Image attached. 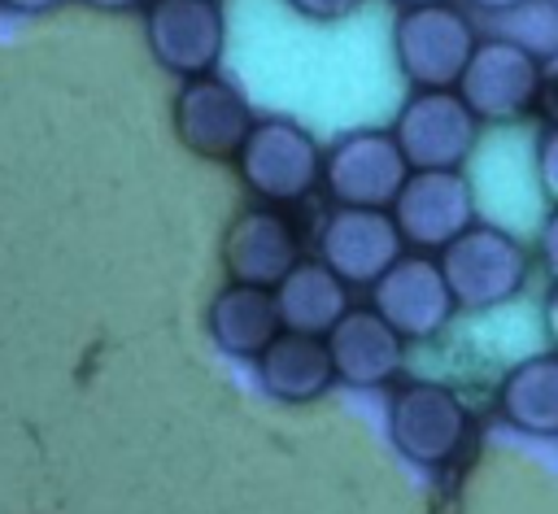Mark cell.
<instances>
[{
  "mask_svg": "<svg viewBox=\"0 0 558 514\" xmlns=\"http://www.w3.org/2000/svg\"><path fill=\"white\" fill-rule=\"evenodd\" d=\"M257 383L266 396L288 401V405H305L318 401L331 383V353H327V335H301V331H279L257 357Z\"/></svg>",
  "mask_w": 558,
  "mask_h": 514,
  "instance_id": "cell-15",
  "label": "cell"
},
{
  "mask_svg": "<svg viewBox=\"0 0 558 514\" xmlns=\"http://www.w3.org/2000/svg\"><path fill=\"white\" fill-rule=\"evenodd\" d=\"M545 331H549V340H554V348H558V287H554L549 301H545Z\"/></svg>",
  "mask_w": 558,
  "mask_h": 514,
  "instance_id": "cell-24",
  "label": "cell"
},
{
  "mask_svg": "<svg viewBox=\"0 0 558 514\" xmlns=\"http://www.w3.org/2000/svg\"><path fill=\"white\" fill-rule=\"evenodd\" d=\"M296 261H301V231L279 205H248L227 222L222 266L231 283L275 292Z\"/></svg>",
  "mask_w": 558,
  "mask_h": 514,
  "instance_id": "cell-13",
  "label": "cell"
},
{
  "mask_svg": "<svg viewBox=\"0 0 558 514\" xmlns=\"http://www.w3.org/2000/svg\"><path fill=\"white\" fill-rule=\"evenodd\" d=\"M301 17H310V22H340V17H349L353 9H362V0H288Z\"/></svg>",
  "mask_w": 558,
  "mask_h": 514,
  "instance_id": "cell-21",
  "label": "cell"
},
{
  "mask_svg": "<svg viewBox=\"0 0 558 514\" xmlns=\"http://www.w3.org/2000/svg\"><path fill=\"white\" fill-rule=\"evenodd\" d=\"M327 353L336 379H344L349 388H384L401 375L405 340L375 309H349L327 331Z\"/></svg>",
  "mask_w": 558,
  "mask_h": 514,
  "instance_id": "cell-14",
  "label": "cell"
},
{
  "mask_svg": "<svg viewBox=\"0 0 558 514\" xmlns=\"http://www.w3.org/2000/svg\"><path fill=\"white\" fill-rule=\"evenodd\" d=\"M410 179L392 131H353L323 157V187L336 205L388 209Z\"/></svg>",
  "mask_w": 558,
  "mask_h": 514,
  "instance_id": "cell-10",
  "label": "cell"
},
{
  "mask_svg": "<svg viewBox=\"0 0 558 514\" xmlns=\"http://www.w3.org/2000/svg\"><path fill=\"white\" fill-rule=\"evenodd\" d=\"M401 340H432L453 318V292L440 274V261L427 253H401L379 279H375V305H371Z\"/></svg>",
  "mask_w": 558,
  "mask_h": 514,
  "instance_id": "cell-11",
  "label": "cell"
},
{
  "mask_svg": "<svg viewBox=\"0 0 558 514\" xmlns=\"http://www.w3.org/2000/svg\"><path fill=\"white\" fill-rule=\"evenodd\" d=\"M436 261L458 309L506 305L527 283V253L501 227H466L453 244L440 248Z\"/></svg>",
  "mask_w": 558,
  "mask_h": 514,
  "instance_id": "cell-3",
  "label": "cell"
},
{
  "mask_svg": "<svg viewBox=\"0 0 558 514\" xmlns=\"http://www.w3.org/2000/svg\"><path fill=\"white\" fill-rule=\"evenodd\" d=\"M549 4H558V0H549Z\"/></svg>",
  "mask_w": 558,
  "mask_h": 514,
  "instance_id": "cell-28",
  "label": "cell"
},
{
  "mask_svg": "<svg viewBox=\"0 0 558 514\" xmlns=\"http://www.w3.org/2000/svg\"><path fill=\"white\" fill-rule=\"evenodd\" d=\"M541 261H545V270L558 279V209L541 222Z\"/></svg>",
  "mask_w": 558,
  "mask_h": 514,
  "instance_id": "cell-22",
  "label": "cell"
},
{
  "mask_svg": "<svg viewBox=\"0 0 558 514\" xmlns=\"http://www.w3.org/2000/svg\"><path fill=\"white\" fill-rule=\"evenodd\" d=\"M501 418L532 436H558V353L519 362L497 392Z\"/></svg>",
  "mask_w": 558,
  "mask_h": 514,
  "instance_id": "cell-18",
  "label": "cell"
},
{
  "mask_svg": "<svg viewBox=\"0 0 558 514\" xmlns=\"http://www.w3.org/2000/svg\"><path fill=\"white\" fill-rule=\"evenodd\" d=\"M83 4L105 9V13H122V9H135V4H144V0H83Z\"/></svg>",
  "mask_w": 558,
  "mask_h": 514,
  "instance_id": "cell-25",
  "label": "cell"
},
{
  "mask_svg": "<svg viewBox=\"0 0 558 514\" xmlns=\"http://www.w3.org/2000/svg\"><path fill=\"white\" fill-rule=\"evenodd\" d=\"M388 213L405 244L440 253L466 227H475V192L462 170H410Z\"/></svg>",
  "mask_w": 558,
  "mask_h": 514,
  "instance_id": "cell-7",
  "label": "cell"
},
{
  "mask_svg": "<svg viewBox=\"0 0 558 514\" xmlns=\"http://www.w3.org/2000/svg\"><path fill=\"white\" fill-rule=\"evenodd\" d=\"M13 13H48V9H57L61 0H4Z\"/></svg>",
  "mask_w": 558,
  "mask_h": 514,
  "instance_id": "cell-23",
  "label": "cell"
},
{
  "mask_svg": "<svg viewBox=\"0 0 558 514\" xmlns=\"http://www.w3.org/2000/svg\"><path fill=\"white\" fill-rule=\"evenodd\" d=\"M392 444L418 466H445L466 444V405L436 379H410L388 401Z\"/></svg>",
  "mask_w": 558,
  "mask_h": 514,
  "instance_id": "cell-5",
  "label": "cell"
},
{
  "mask_svg": "<svg viewBox=\"0 0 558 514\" xmlns=\"http://www.w3.org/2000/svg\"><path fill=\"white\" fill-rule=\"evenodd\" d=\"M392 139L410 170H462L475 152L480 122L458 91H414L397 113Z\"/></svg>",
  "mask_w": 558,
  "mask_h": 514,
  "instance_id": "cell-6",
  "label": "cell"
},
{
  "mask_svg": "<svg viewBox=\"0 0 558 514\" xmlns=\"http://www.w3.org/2000/svg\"><path fill=\"white\" fill-rule=\"evenodd\" d=\"M279 331H283V322H279V305H275L270 287L227 283L209 301V335L231 357H257Z\"/></svg>",
  "mask_w": 558,
  "mask_h": 514,
  "instance_id": "cell-16",
  "label": "cell"
},
{
  "mask_svg": "<svg viewBox=\"0 0 558 514\" xmlns=\"http://www.w3.org/2000/svg\"><path fill=\"white\" fill-rule=\"evenodd\" d=\"M532 166H536V183H541V192L554 200V209H558V126H549L541 139H536V157H532Z\"/></svg>",
  "mask_w": 558,
  "mask_h": 514,
  "instance_id": "cell-19",
  "label": "cell"
},
{
  "mask_svg": "<svg viewBox=\"0 0 558 514\" xmlns=\"http://www.w3.org/2000/svg\"><path fill=\"white\" fill-rule=\"evenodd\" d=\"M536 74L541 61L532 48L514 39H484L475 44L453 91L475 113V122H514L536 105Z\"/></svg>",
  "mask_w": 558,
  "mask_h": 514,
  "instance_id": "cell-8",
  "label": "cell"
},
{
  "mask_svg": "<svg viewBox=\"0 0 558 514\" xmlns=\"http://www.w3.org/2000/svg\"><path fill=\"white\" fill-rule=\"evenodd\" d=\"M275 305L283 331H301V335H327L353 309L349 283H340L323 261H296L275 287Z\"/></svg>",
  "mask_w": 558,
  "mask_h": 514,
  "instance_id": "cell-17",
  "label": "cell"
},
{
  "mask_svg": "<svg viewBox=\"0 0 558 514\" xmlns=\"http://www.w3.org/2000/svg\"><path fill=\"white\" fill-rule=\"evenodd\" d=\"M148 52L179 78L214 74L227 44V17L218 0H148L144 9Z\"/></svg>",
  "mask_w": 558,
  "mask_h": 514,
  "instance_id": "cell-9",
  "label": "cell"
},
{
  "mask_svg": "<svg viewBox=\"0 0 558 514\" xmlns=\"http://www.w3.org/2000/svg\"><path fill=\"white\" fill-rule=\"evenodd\" d=\"M475 9H488V13H501V9H519L523 0H471Z\"/></svg>",
  "mask_w": 558,
  "mask_h": 514,
  "instance_id": "cell-26",
  "label": "cell"
},
{
  "mask_svg": "<svg viewBox=\"0 0 558 514\" xmlns=\"http://www.w3.org/2000/svg\"><path fill=\"white\" fill-rule=\"evenodd\" d=\"M235 166L262 205L305 200L323 183V148L292 118H257L244 148L235 152Z\"/></svg>",
  "mask_w": 558,
  "mask_h": 514,
  "instance_id": "cell-1",
  "label": "cell"
},
{
  "mask_svg": "<svg viewBox=\"0 0 558 514\" xmlns=\"http://www.w3.org/2000/svg\"><path fill=\"white\" fill-rule=\"evenodd\" d=\"M392 52L401 74L418 91H453L471 52H475V30L462 9L445 4H423V9H401L397 30H392Z\"/></svg>",
  "mask_w": 558,
  "mask_h": 514,
  "instance_id": "cell-2",
  "label": "cell"
},
{
  "mask_svg": "<svg viewBox=\"0 0 558 514\" xmlns=\"http://www.w3.org/2000/svg\"><path fill=\"white\" fill-rule=\"evenodd\" d=\"M401 248L405 240L388 209L336 205L318 231V261L340 283H357V287H375V279L401 257Z\"/></svg>",
  "mask_w": 558,
  "mask_h": 514,
  "instance_id": "cell-12",
  "label": "cell"
},
{
  "mask_svg": "<svg viewBox=\"0 0 558 514\" xmlns=\"http://www.w3.org/2000/svg\"><path fill=\"white\" fill-rule=\"evenodd\" d=\"M170 118H174L179 144L205 161H231L257 122L248 96L235 83H227L222 74L183 78Z\"/></svg>",
  "mask_w": 558,
  "mask_h": 514,
  "instance_id": "cell-4",
  "label": "cell"
},
{
  "mask_svg": "<svg viewBox=\"0 0 558 514\" xmlns=\"http://www.w3.org/2000/svg\"><path fill=\"white\" fill-rule=\"evenodd\" d=\"M392 4H401V9H423V4H445V0H392Z\"/></svg>",
  "mask_w": 558,
  "mask_h": 514,
  "instance_id": "cell-27",
  "label": "cell"
},
{
  "mask_svg": "<svg viewBox=\"0 0 558 514\" xmlns=\"http://www.w3.org/2000/svg\"><path fill=\"white\" fill-rule=\"evenodd\" d=\"M532 109H541V118L549 122V126H558V52H549L545 61H541V74H536V105Z\"/></svg>",
  "mask_w": 558,
  "mask_h": 514,
  "instance_id": "cell-20",
  "label": "cell"
}]
</instances>
